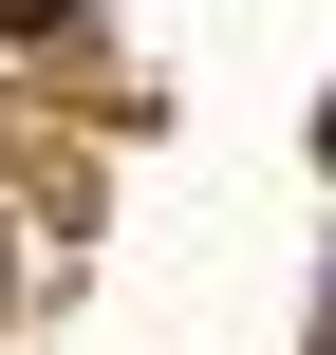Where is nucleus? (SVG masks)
Wrapping results in <instances>:
<instances>
[{"instance_id":"obj_2","label":"nucleus","mask_w":336,"mask_h":355,"mask_svg":"<svg viewBox=\"0 0 336 355\" xmlns=\"http://www.w3.org/2000/svg\"><path fill=\"white\" fill-rule=\"evenodd\" d=\"M318 168H336V112H318Z\"/></svg>"},{"instance_id":"obj_1","label":"nucleus","mask_w":336,"mask_h":355,"mask_svg":"<svg viewBox=\"0 0 336 355\" xmlns=\"http://www.w3.org/2000/svg\"><path fill=\"white\" fill-rule=\"evenodd\" d=\"M56 19H75V0H0V37H56Z\"/></svg>"}]
</instances>
